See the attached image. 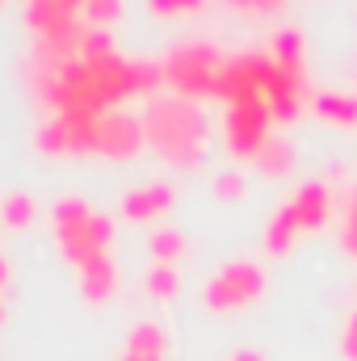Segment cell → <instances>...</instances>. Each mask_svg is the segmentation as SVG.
<instances>
[{"label": "cell", "instance_id": "cell-1", "mask_svg": "<svg viewBox=\"0 0 357 361\" xmlns=\"http://www.w3.org/2000/svg\"><path fill=\"white\" fill-rule=\"evenodd\" d=\"M147 135H152V143L173 164H181V169H193L202 160V147H206L202 118L185 101H156L152 105V118H147Z\"/></svg>", "mask_w": 357, "mask_h": 361}, {"label": "cell", "instance_id": "cell-2", "mask_svg": "<svg viewBox=\"0 0 357 361\" xmlns=\"http://www.w3.org/2000/svg\"><path fill=\"white\" fill-rule=\"evenodd\" d=\"M55 227H59V244L68 252V261L76 269H89L92 261H105L109 248V223L89 214L85 202H59L55 210Z\"/></svg>", "mask_w": 357, "mask_h": 361}, {"label": "cell", "instance_id": "cell-3", "mask_svg": "<svg viewBox=\"0 0 357 361\" xmlns=\"http://www.w3.org/2000/svg\"><path fill=\"white\" fill-rule=\"evenodd\" d=\"M265 294V273L253 261H236L227 269H219L206 286V307L210 311H244Z\"/></svg>", "mask_w": 357, "mask_h": 361}, {"label": "cell", "instance_id": "cell-4", "mask_svg": "<svg viewBox=\"0 0 357 361\" xmlns=\"http://www.w3.org/2000/svg\"><path fill=\"white\" fill-rule=\"evenodd\" d=\"M214 76H219V59H214L210 47H189V51H177V55L169 59V80H173L185 97L214 92Z\"/></svg>", "mask_w": 357, "mask_h": 361}, {"label": "cell", "instance_id": "cell-5", "mask_svg": "<svg viewBox=\"0 0 357 361\" xmlns=\"http://www.w3.org/2000/svg\"><path fill=\"white\" fill-rule=\"evenodd\" d=\"M139 143H143V135H139V126L131 118H105V122H97V152H105V156H131Z\"/></svg>", "mask_w": 357, "mask_h": 361}, {"label": "cell", "instance_id": "cell-6", "mask_svg": "<svg viewBox=\"0 0 357 361\" xmlns=\"http://www.w3.org/2000/svg\"><path fill=\"white\" fill-rule=\"evenodd\" d=\"M164 353H169V336H164V328H156V324H139V328H131L126 349H122V357L118 361H164Z\"/></svg>", "mask_w": 357, "mask_h": 361}, {"label": "cell", "instance_id": "cell-7", "mask_svg": "<svg viewBox=\"0 0 357 361\" xmlns=\"http://www.w3.org/2000/svg\"><path fill=\"white\" fill-rule=\"evenodd\" d=\"M169 202H173V193H169L164 185H147V189H135V193L122 202V214H126V219H135V223H147V219L164 214V210H169Z\"/></svg>", "mask_w": 357, "mask_h": 361}, {"label": "cell", "instance_id": "cell-8", "mask_svg": "<svg viewBox=\"0 0 357 361\" xmlns=\"http://www.w3.org/2000/svg\"><path fill=\"white\" fill-rule=\"evenodd\" d=\"M290 210H294V219H298L303 231H315V227L328 219V189H324V185H307V189L290 202Z\"/></svg>", "mask_w": 357, "mask_h": 361}, {"label": "cell", "instance_id": "cell-9", "mask_svg": "<svg viewBox=\"0 0 357 361\" xmlns=\"http://www.w3.org/2000/svg\"><path fill=\"white\" fill-rule=\"evenodd\" d=\"M80 290L89 302H105L114 290H118V273L109 261H92L89 269H80Z\"/></svg>", "mask_w": 357, "mask_h": 361}, {"label": "cell", "instance_id": "cell-10", "mask_svg": "<svg viewBox=\"0 0 357 361\" xmlns=\"http://www.w3.org/2000/svg\"><path fill=\"white\" fill-rule=\"evenodd\" d=\"M181 252H185V240H181L177 231H156V235H152V257H156V265H173Z\"/></svg>", "mask_w": 357, "mask_h": 361}, {"label": "cell", "instance_id": "cell-11", "mask_svg": "<svg viewBox=\"0 0 357 361\" xmlns=\"http://www.w3.org/2000/svg\"><path fill=\"white\" fill-rule=\"evenodd\" d=\"M177 269L173 265H156V269H147V290H152V298H173L177 294Z\"/></svg>", "mask_w": 357, "mask_h": 361}, {"label": "cell", "instance_id": "cell-12", "mask_svg": "<svg viewBox=\"0 0 357 361\" xmlns=\"http://www.w3.org/2000/svg\"><path fill=\"white\" fill-rule=\"evenodd\" d=\"M315 109L332 122H357V101H349V97H320Z\"/></svg>", "mask_w": 357, "mask_h": 361}, {"label": "cell", "instance_id": "cell-13", "mask_svg": "<svg viewBox=\"0 0 357 361\" xmlns=\"http://www.w3.org/2000/svg\"><path fill=\"white\" fill-rule=\"evenodd\" d=\"M261 164H265V173H286L290 169V152L282 143H265L261 147Z\"/></svg>", "mask_w": 357, "mask_h": 361}, {"label": "cell", "instance_id": "cell-14", "mask_svg": "<svg viewBox=\"0 0 357 361\" xmlns=\"http://www.w3.org/2000/svg\"><path fill=\"white\" fill-rule=\"evenodd\" d=\"M4 214H8V223H13V227H25V223L34 219V202H30V197H13Z\"/></svg>", "mask_w": 357, "mask_h": 361}, {"label": "cell", "instance_id": "cell-15", "mask_svg": "<svg viewBox=\"0 0 357 361\" xmlns=\"http://www.w3.org/2000/svg\"><path fill=\"white\" fill-rule=\"evenodd\" d=\"M341 353L349 361H357V311L349 315V324H345V341H341Z\"/></svg>", "mask_w": 357, "mask_h": 361}, {"label": "cell", "instance_id": "cell-16", "mask_svg": "<svg viewBox=\"0 0 357 361\" xmlns=\"http://www.w3.org/2000/svg\"><path fill=\"white\" fill-rule=\"evenodd\" d=\"M202 0H152V8L156 13H189V8H198Z\"/></svg>", "mask_w": 357, "mask_h": 361}, {"label": "cell", "instance_id": "cell-17", "mask_svg": "<svg viewBox=\"0 0 357 361\" xmlns=\"http://www.w3.org/2000/svg\"><path fill=\"white\" fill-rule=\"evenodd\" d=\"M214 193H219V197H240V193H244V180L240 177H223L219 185H214Z\"/></svg>", "mask_w": 357, "mask_h": 361}, {"label": "cell", "instance_id": "cell-18", "mask_svg": "<svg viewBox=\"0 0 357 361\" xmlns=\"http://www.w3.org/2000/svg\"><path fill=\"white\" fill-rule=\"evenodd\" d=\"M345 248L357 252V202L349 206V223H345Z\"/></svg>", "mask_w": 357, "mask_h": 361}, {"label": "cell", "instance_id": "cell-19", "mask_svg": "<svg viewBox=\"0 0 357 361\" xmlns=\"http://www.w3.org/2000/svg\"><path fill=\"white\" fill-rule=\"evenodd\" d=\"M231 361H265V357H261L257 349H240V353H236V357H231Z\"/></svg>", "mask_w": 357, "mask_h": 361}, {"label": "cell", "instance_id": "cell-20", "mask_svg": "<svg viewBox=\"0 0 357 361\" xmlns=\"http://www.w3.org/2000/svg\"><path fill=\"white\" fill-rule=\"evenodd\" d=\"M0 286H4V265H0Z\"/></svg>", "mask_w": 357, "mask_h": 361}, {"label": "cell", "instance_id": "cell-21", "mask_svg": "<svg viewBox=\"0 0 357 361\" xmlns=\"http://www.w3.org/2000/svg\"><path fill=\"white\" fill-rule=\"evenodd\" d=\"M0 324H4V307H0Z\"/></svg>", "mask_w": 357, "mask_h": 361}]
</instances>
